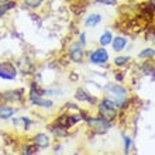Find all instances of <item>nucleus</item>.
<instances>
[{
	"label": "nucleus",
	"instance_id": "4",
	"mask_svg": "<svg viewBox=\"0 0 155 155\" xmlns=\"http://www.w3.org/2000/svg\"><path fill=\"white\" fill-rule=\"evenodd\" d=\"M17 75V71L12 62H2L0 64V78L12 81Z\"/></svg>",
	"mask_w": 155,
	"mask_h": 155
},
{
	"label": "nucleus",
	"instance_id": "24",
	"mask_svg": "<svg viewBox=\"0 0 155 155\" xmlns=\"http://www.w3.org/2000/svg\"><path fill=\"white\" fill-rule=\"evenodd\" d=\"M154 42H155V38H154Z\"/></svg>",
	"mask_w": 155,
	"mask_h": 155
},
{
	"label": "nucleus",
	"instance_id": "20",
	"mask_svg": "<svg viewBox=\"0 0 155 155\" xmlns=\"http://www.w3.org/2000/svg\"><path fill=\"white\" fill-rule=\"evenodd\" d=\"M130 144L131 140L128 137H124V150H126V152H128V150H130Z\"/></svg>",
	"mask_w": 155,
	"mask_h": 155
},
{
	"label": "nucleus",
	"instance_id": "8",
	"mask_svg": "<svg viewBox=\"0 0 155 155\" xmlns=\"http://www.w3.org/2000/svg\"><path fill=\"white\" fill-rule=\"evenodd\" d=\"M30 99H31V103L33 104H35V106H42V107H51L52 106V102L51 100H44V99L40 97V94H35L31 92V96H30Z\"/></svg>",
	"mask_w": 155,
	"mask_h": 155
},
{
	"label": "nucleus",
	"instance_id": "15",
	"mask_svg": "<svg viewBox=\"0 0 155 155\" xmlns=\"http://www.w3.org/2000/svg\"><path fill=\"white\" fill-rule=\"evenodd\" d=\"M110 42H111V34L110 33H104L102 37H100V44H102L103 47L107 44H110Z\"/></svg>",
	"mask_w": 155,
	"mask_h": 155
},
{
	"label": "nucleus",
	"instance_id": "14",
	"mask_svg": "<svg viewBox=\"0 0 155 155\" xmlns=\"http://www.w3.org/2000/svg\"><path fill=\"white\" fill-rule=\"evenodd\" d=\"M14 4H16L14 2H10V3H6V4H4V3L0 4V17L3 16V14L7 12V10H10L12 7H14Z\"/></svg>",
	"mask_w": 155,
	"mask_h": 155
},
{
	"label": "nucleus",
	"instance_id": "23",
	"mask_svg": "<svg viewBox=\"0 0 155 155\" xmlns=\"http://www.w3.org/2000/svg\"><path fill=\"white\" fill-rule=\"evenodd\" d=\"M151 3H152V4H155V0H151Z\"/></svg>",
	"mask_w": 155,
	"mask_h": 155
},
{
	"label": "nucleus",
	"instance_id": "6",
	"mask_svg": "<svg viewBox=\"0 0 155 155\" xmlns=\"http://www.w3.org/2000/svg\"><path fill=\"white\" fill-rule=\"evenodd\" d=\"M78 120H79L78 116H61V117L57 120V124H58V127H61V128H69Z\"/></svg>",
	"mask_w": 155,
	"mask_h": 155
},
{
	"label": "nucleus",
	"instance_id": "17",
	"mask_svg": "<svg viewBox=\"0 0 155 155\" xmlns=\"http://www.w3.org/2000/svg\"><path fill=\"white\" fill-rule=\"evenodd\" d=\"M25 4L28 6V7H38L41 3H42V0H24Z\"/></svg>",
	"mask_w": 155,
	"mask_h": 155
},
{
	"label": "nucleus",
	"instance_id": "12",
	"mask_svg": "<svg viewBox=\"0 0 155 155\" xmlns=\"http://www.w3.org/2000/svg\"><path fill=\"white\" fill-rule=\"evenodd\" d=\"M100 23V16L99 14H92V16L86 20V27H94Z\"/></svg>",
	"mask_w": 155,
	"mask_h": 155
},
{
	"label": "nucleus",
	"instance_id": "5",
	"mask_svg": "<svg viewBox=\"0 0 155 155\" xmlns=\"http://www.w3.org/2000/svg\"><path fill=\"white\" fill-rule=\"evenodd\" d=\"M107 61H109V54L106 49L100 48L90 54V62H93V64H104Z\"/></svg>",
	"mask_w": 155,
	"mask_h": 155
},
{
	"label": "nucleus",
	"instance_id": "21",
	"mask_svg": "<svg viewBox=\"0 0 155 155\" xmlns=\"http://www.w3.org/2000/svg\"><path fill=\"white\" fill-rule=\"evenodd\" d=\"M102 2L106 4H114L116 3V0H102Z\"/></svg>",
	"mask_w": 155,
	"mask_h": 155
},
{
	"label": "nucleus",
	"instance_id": "7",
	"mask_svg": "<svg viewBox=\"0 0 155 155\" xmlns=\"http://www.w3.org/2000/svg\"><path fill=\"white\" fill-rule=\"evenodd\" d=\"M69 55L71 59L75 62H81L82 58H83V49H82L81 44H74L69 48Z\"/></svg>",
	"mask_w": 155,
	"mask_h": 155
},
{
	"label": "nucleus",
	"instance_id": "2",
	"mask_svg": "<svg viewBox=\"0 0 155 155\" xmlns=\"http://www.w3.org/2000/svg\"><path fill=\"white\" fill-rule=\"evenodd\" d=\"M116 103L111 100V99H106L100 103L99 106V111H100V116H102L104 120L107 121H111L114 120L116 116H117V110H116Z\"/></svg>",
	"mask_w": 155,
	"mask_h": 155
},
{
	"label": "nucleus",
	"instance_id": "18",
	"mask_svg": "<svg viewBox=\"0 0 155 155\" xmlns=\"http://www.w3.org/2000/svg\"><path fill=\"white\" fill-rule=\"evenodd\" d=\"M127 61H128V58H127V57H118V58H116L114 64H116V65H118V66H121V65H124Z\"/></svg>",
	"mask_w": 155,
	"mask_h": 155
},
{
	"label": "nucleus",
	"instance_id": "3",
	"mask_svg": "<svg viewBox=\"0 0 155 155\" xmlns=\"http://www.w3.org/2000/svg\"><path fill=\"white\" fill-rule=\"evenodd\" d=\"M87 123H89V126L93 128L96 133L99 134H102V133H106L109 128H110V123L104 120L103 117L100 118H87Z\"/></svg>",
	"mask_w": 155,
	"mask_h": 155
},
{
	"label": "nucleus",
	"instance_id": "1",
	"mask_svg": "<svg viewBox=\"0 0 155 155\" xmlns=\"http://www.w3.org/2000/svg\"><path fill=\"white\" fill-rule=\"evenodd\" d=\"M106 92H107V94H109L110 97L114 99L113 102L116 103V106H117V107H121L120 104H121V103L126 100V97H127V90L124 89V87H121V86L114 85V83H109V85L106 86Z\"/></svg>",
	"mask_w": 155,
	"mask_h": 155
},
{
	"label": "nucleus",
	"instance_id": "19",
	"mask_svg": "<svg viewBox=\"0 0 155 155\" xmlns=\"http://www.w3.org/2000/svg\"><path fill=\"white\" fill-rule=\"evenodd\" d=\"M25 154H35L37 152V145L34 144V145H31V147H25Z\"/></svg>",
	"mask_w": 155,
	"mask_h": 155
},
{
	"label": "nucleus",
	"instance_id": "9",
	"mask_svg": "<svg viewBox=\"0 0 155 155\" xmlns=\"http://www.w3.org/2000/svg\"><path fill=\"white\" fill-rule=\"evenodd\" d=\"M34 144L37 147H41V148H45L49 145V138L47 134H37L34 137Z\"/></svg>",
	"mask_w": 155,
	"mask_h": 155
},
{
	"label": "nucleus",
	"instance_id": "22",
	"mask_svg": "<svg viewBox=\"0 0 155 155\" xmlns=\"http://www.w3.org/2000/svg\"><path fill=\"white\" fill-rule=\"evenodd\" d=\"M8 0H0V4H3V3H7Z\"/></svg>",
	"mask_w": 155,
	"mask_h": 155
},
{
	"label": "nucleus",
	"instance_id": "10",
	"mask_svg": "<svg viewBox=\"0 0 155 155\" xmlns=\"http://www.w3.org/2000/svg\"><path fill=\"white\" fill-rule=\"evenodd\" d=\"M127 44V40L124 37H116L114 41H113V49L114 51H121Z\"/></svg>",
	"mask_w": 155,
	"mask_h": 155
},
{
	"label": "nucleus",
	"instance_id": "13",
	"mask_svg": "<svg viewBox=\"0 0 155 155\" xmlns=\"http://www.w3.org/2000/svg\"><path fill=\"white\" fill-rule=\"evenodd\" d=\"M76 99H79V100H87V102H93L94 100L93 97L87 96V93H86L85 90H82V89H79L76 92Z\"/></svg>",
	"mask_w": 155,
	"mask_h": 155
},
{
	"label": "nucleus",
	"instance_id": "11",
	"mask_svg": "<svg viewBox=\"0 0 155 155\" xmlns=\"http://www.w3.org/2000/svg\"><path fill=\"white\" fill-rule=\"evenodd\" d=\"M13 114H14V109L7 107V106L0 107V117L2 118H10Z\"/></svg>",
	"mask_w": 155,
	"mask_h": 155
},
{
	"label": "nucleus",
	"instance_id": "16",
	"mask_svg": "<svg viewBox=\"0 0 155 155\" xmlns=\"http://www.w3.org/2000/svg\"><path fill=\"white\" fill-rule=\"evenodd\" d=\"M154 55H155V49H151V48L144 49L143 52L140 54V57L141 58H152Z\"/></svg>",
	"mask_w": 155,
	"mask_h": 155
}]
</instances>
